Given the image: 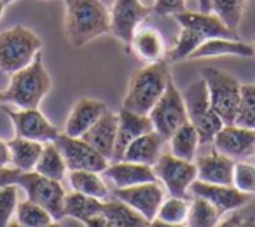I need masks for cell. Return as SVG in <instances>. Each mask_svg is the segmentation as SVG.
Returning <instances> with one entry per match:
<instances>
[{
  "label": "cell",
  "instance_id": "f5cc1de1",
  "mask_svg": "<svg viewBox=\"0 0 255 227\" xmlns=\"http://www.w3.org/2000/svg\"><path fill=\"white\" fill-rule=\"evenodd\" d=\"M254 47H255V40H254Z\"/></svg>",
  "mask_w": 255,
  "mask_h": 227
},
{
  "label": "cell",
  "instance_id": "6da1fadb",
  "mask_svg": "<svg viewBox=\"0 0 255 227\" xmlns=\"http://www.w3.org/2000/svg\"><path fill=\"white\" fill-rule=\"evenodd\" d=\"M65 37L72 47H84L96 37L110 33V12L102 0H63Z\"/></svg>",
  "mask_w": 255,
  "mask_h": 227
},
{
  "label": "cell",
  "instance_id": "7bdbcfd3",
  "mask_svg": "<svg viewBox=\"0 0 255 227\" xmlns=\"http://www.w3.org/2000/svg\"><path fill=\"white\" fill-rule=\"evenodd\" d=\"M84 224H86V227H114L112 224H110L109 220L102 215V213H100V215H96V217H93V219L86 220Z\"/></svg>",
  "mask_w": 255,
  "mask_h": 227
},
{
  "label": "cell",
  "instance_id": "ab89813d",
  "mask_svg": "<svg viewBox=\"0 0 255 227\" xmlns=\"http://www.w3.org/2000/svg\"><path fill=\"white\" fill-rule=\"evenodd\" d=\"M21 175V171L16 170L12 166H5V168H0V189L5 187L9 184H16Z\"/></svg>",
  "mask_w": 255,
  "mask_h": 227
},
{
  "label": "cell",
  "instance_id": "b9f144b4",
  "mask_svg": "<svg viewBox=\"0 0 255 227\" xmlns=\"http://www.w3.org/2000/svg\"><path fill=\"white\" fill-rule=\"evenodd\" d=\"M11 166V150H9V143L0 138V168Z\"/></svg>",
  "mask_w": 255,
  "mask_h": 227
},
{
  "label": "cell",
  "instance_id": "5b68a950",
  "mask_svg": "<svg viewBox=\"0 0 255 227\" xmlns=\"http://www.w3.org/2000/svg\"><path fill=\"white\" fill-rule=\"evenodd\" d=\"M203 81L206 82L210 103L224 124H234L240 109L241 84L233 74L215 67H206L201 72Z\"/></svg>",
  "mask_w": 255,
  "mask_h": 227
},
{
  "label": "cell",
  "instance_id": "681fc988",
  "mask_svg": "<svg viewBox=\"0 0 255 227\" xmlns=\"http://www.w3.org/2000/svg\"><path fill=\"white\" fill-rule=\"evenodd\" d=\"M245 227H255V222H252V220H248V222H243Z\"/></svg>",
  "mask_w": 255,
  "mask_h": 227
},
{
  "label": "cell",
  "instance_id": "f546056e",
  "mask_svg": "<svg viewBox=\"0 0 255 227\" xmlns=\"http://www.w3.org/2000/svg\"><path fill=\"white\" fill-rule=\"evenodd\" d=\"M102 208L103 201L91 198V196H84L75 191L65 196V217H70V219L86 222V220L100 215Z\"/></svg>",
  "mask_w": 255,
  "mask_h": 227
},
{
  "label": "cell",
  "instance_id": "4fadbf2b",
  "mask_svg": "<svg viewBox=\"0 0 255 227\" xmlns=\"http://www.w3.org/2000/svg\"><path fill=\"white\" fill-rule=\"evenodd\" d=\"M110 196L129 205L150 222L156 219L161 203L164 201V189L159 180H154L126 189H114Z\"/></svg>",
  "mask_w": 255,
  "mask_h": 227
},
{
  "label": "cell",
  "instance_id": "e0dca14e",
  "mask_svg": "<svg viewBox=\"0 0 255 227\" xmlns=\"http://www.w3.org/2000/svg\"><path fill=\"white\" fill-rule=\"evenodd\" d=\"M173 18L177 19V23L185 28H191L194 32H198L205 40L215 39V37H222V39H236V32L226 26V23L219 18L217 14L203 11H182L173 14Z\"/></svg>",
  "mask_w": 255,
  "mask_h": 227
},
{
  "label": "cell",
  "instance_id": "c3c4849f",
  "mask_svg": "<svg viewBox=\"0 0 255 227\" xmlns=\"http://www.w3.org/2000/svg\"><path fill=\"white\" fill-rule=\"evenodd\" d=\"M7 227H23V226H21V224H19V222H16V220H12V222L9 224Z\"/></svg>",
  "mask_w": 255,
  "mask_h": 227
},
{
  "label": "cell",
  "instance_id": "4316f807",
  "mask_svg": "<svg viewBox=\"0 0 255 227\" xmlns=\"http://www.w3.org/2000/svg\"><path fill=\"white\" fill-rule=\"evenodd\" d=\"M68 182L75 192H81L84 196H91L100 201H107L110 198V191L107 187V182L102 173L89 170H75L68 171Z\"/></svg>",
  "mask_w": 255,
  "mask_h": 227
},
{
  "label": "cell",
  "instance_id": "ba28073f",
  "mask_svg": "<svg viewBox=\"0 0 255 227\" xmlns=\"http://www.w3.org/2000/svg\"><path fill=\"white\" fill-rule=\"evenodd\" d=\"M149 117L154 126V131L159 133L164 140H170V136L189 121L184 96L180 89L175 86L173 79L168 82L163 96L157 100V103L149 112Z\"/></svg>",
  "mask_w": 255,
  "mask_h": 227
},
{
  "label": "cell",
  "instance_id": "8d00e7d4",
  "mask_svg": "<svg viewBox=\"0 0 255 227\" xmlns=\"http://www.w3.org/2000/svg\"><path fill=\"white\" fill-rule=\"evenodd\" d=\"M233 185L247 196H255V164L236 161L233 171Z\"/></svg>",
  "mask_w": 255,
  "mask_h": 227
},
{
  "label": "cell",
  "instance_id": "52a82bcc",
  "mask_svg": "<svg viewBox=\"0 0 255 227\" xmlns=\"http://www.w3.org/2000/svg\"><path fill=\"white\" fill-rule=\"evenodd\" d=\"M16 184L25 191L26 199L37 203L51 213L54 220L65 219V192L61 182L42 177L37 171L21 173Z\"/></svg>",
  "mask_w": 255,
  "mask_h": 227
},
{
  "label": "cell",
  "instance_id": "bcb514c9",
  "mask_svg": "<svg viewBox=\"0 0 255 227\" xmlns=\"http://www.w3.org/2000/svg\"><path fill=\"white\" fill-rule=\"evenodd\" d=\"M5 5H7V4H5L4 0H0V19H2V16H4V9H5Z\"/></svg>",
  "mask_w": 255,
  "mask_h": 227
},
{
  "label": "cell",
  "instance_id": "8fae6325",
  "mask_svg": "<svg viewBox=\"0 0 255 227\" xmlns=\"http://www.w3.org/2000/svg\"><path fill=\"white\" fill-rule=\"evenodd\" d=\"M5 112L14 126L16 136L40 143H49L61 135L60 129L39 109H9L5 107Z\"/></svg>",
  "mask_w": 255,
  "mask_h": 227
},
{
  "label": "cell",
  "instance_id": "816d5d0a",
  "mask_svg": "<svg viewBox=\"0 0 255 227\" xmlns=\"http://www.w3.org/2000/svg\"><path fill=\"white\" fill-rule=\"evenodd\" d=\"M4 2H5V4H14V2H18V0H4Z\"/></svg>",
  "mask_w": 255,
  "mask_h": 227
},
{
  "label": "cell",
  "instance_id": "4dcf8cb0",
  "mask_svg": "<svg viewBox=\"0 0 255 227\" xmlns=\"http://www.w3.org/2000/svg\"><path fill=\"white\" fill-rule=\"evenodd\" d=\"M222 219V213L206 199L191 196V208L185 220L187 227H217Z\"/></svg>",
  "mask_w": 255,
  "mask_h": 227
},
{
  "label": "cell",
  "instance_id": "836d02e7",
  "mask_svg": "<svg viewBox=\"0 0 255 227\" xmlns=\"http://www.w3.org/2000/svg\"><path fill=\"white\" fill-rule=\"evenodd\" d=\"M189 208H191V198H180V196H170L164 198L161 203L159 212H157L156 219L164 220L170 224H185L189 215Z\"/></svg>",
  "mask_w": 255,
  "mask_h": 227
},
{
  "label": "cell",
  "instance_id": "5bb4252c",
  "mask_svg": "<svg viewBox=\"0 0 255 227\" xmlns=\"http://www.w3.org/2000/svg\"><path fill=\"white\" fill-rule=\"evenodd\" d=\"M212 143L217 152L234 161H248L255 157V129L224 124Z\"/></svg>",
  "mask_w": 255,
  "mask_h": 227
},
{
  "label": "cell",
  "instance_id": "f1b7e54d",
  "mask_svg": "<svg viewBox=\"0 0 255 227\" xmlns=\"http://www.w3.org/2000/svg\"><path fill=\"white\" fill-rule=\"evenodd\" d=\"M33 171H37L42 177H47L51 180H58V182H61L67 177L68 168L65 164V159L61 156L60 149L56 147V143L54 142L44 143L42 154H40Z\"/></svg>",
  "mask_w": 255,
  "mask_h": 227
},
{
  "label": "cell",
  "instance_id": "d6a6232c",
  "mask_svg": "<svg viewBox=\"0 0 255 227\" xmlns=\"http://www.w3.org/2000/svg\"><path fill=\"white\" fill-rule=\"evenodd\" d=\"M54 219L51 217V213L37 203L30 201V199H23L18 203L16 222H19L23 227H46Z\"/></svg>",
  "mask_w": 255,
  "mask_h": 227
},
{
  "label": "cell",
  "instance_id": "7402d4cb",
  "mask_svg": "<svg viewBox=\"0 0 255 227\" xmlns=\"http://www.w3.org/2000/svg\"><path fill=\"white\" fill-rule=\"evenodd\" d=\"M194 163L198 168V180L208 184L233 185V171L236 163L234 159L213 150L212 154L196 157Z\"/></svg>",
  "mask_w": 255,
  "mask_h": 227
},
{
  "label": "cell",
  "instance_id": "f6af8a7d",
  "mask_svg": "<svg viewBox=\"0 0 255 227\" xmlns=\"http://www.w3.org/2000/svg\"><path fill=\"white\" fill-rule=\"evenodd\" d=\"M198 4H199V11L203 12L212 11V0H198Z\"/></svg>",
  "mask_w": 255,
  "mask_h": 227
},
{
  "label": "cell",
  "instance_id": "ee69618b",
  "mask_svg": "<svg viewBox=\"0 0 255 227\" xmlns=\"http://www.w3.org/2000/svg\"><path fill=\"white\" fill-rule=\"evenodd\" d=\"M149 227H187V226L185 224H170V222H164V220L154 219L149 222Z\"/></svg>",
  "mask_w": 255,
  "mask_h": 227
},
{
  "label": "cell",
  "instance_id": "d6986e66",
  "mask_svg": "<svg viewBox=\"0 0 255 227\" xmlns=\"http://www.w3.org/2000/svg\"><path fill=\"white\" fill-rule=\"evenodd\" d=\"M109 110L107 103L95 98H81L72 107L68 119L65 122V135L68 136H82L103 114Z\"/></svg>",
  "mask_w": 255,
  "mask_h": 227
},
{
  "label": "cell",
  "instance_id": "603a6c76",
  "mask_svg": "<svg viewBox=\"0 0 255 227\" xmlns=\"http://www.w3.org/2000/svg\"><path fill=\"white\" fill-rule=\"evenodd\" d=\"M166 140L159 135L157 131H149L145 135L138 136L136 140H133L128 149L124 150L121 161H131V163H140L147 164V166H154L157 163V159L163 154V143Z\"/></svg>",
  "mask_w": 255,
  "mask_h": 227
},
{
  "label": "cell",
  "instance_id": "484cf974",
  "mask_svg": "<svg viewBox=\"0 0 255 227\" xmlns=\"http://www.w3.org/2000/svg\"><path fill=\"white\" fill-rule=\"evenodd\" d=\"M9 150H11V166L19 170L21 173L35 170V164L39 161L40 154H42L44 143L33 142L28 138H16L9 140Z\"/></svg>",
  "mask_w": 255,
  "mask_h": 227
},
{
  "label": "cell",
  "instance_id": "ffe728a7",
  "mask_svg": "<svg viewBox=\"0 0 255 227\" xmlns=\"http://www.w3.org/2000/svg\"><path fill=\"white\" fill-rule=\"evenodd\" d=\"M117 122H119L117 114L107 110L81 138H84L102 156H105L109 161H112L114 147H116V138H117Z\"/></svg>",
  "mask_w": 255,
  "mask_h": 227
},
{
  "label": "cell",
  "instance_id": "f907efd6",
  "mask_svg": "<svg viewBox=\"0 0 255 227\" xmlns=\"http://www.w3.org/2000/svg\"><path fill=\"white\" fill-rule=\"evenodd\" d=\"M2 103H5V98H4V93L0 91V105H2Z\"/></svg>",
  "mask_w": 255,
  "mask_h": 227
},
{
  "label": "cell",
  "instance_id": "cb8c5ba5",
  "mask_svg": "<svg viewBox=\"0 0 255 227\" xmlns=\"http://www.w3.org/2000/svg\"><path fill=\"white\" fill-rule=\"evenodd\" d=\"M255 54V47L247 42H240L236 39H208L189 56V60H201V58H219V56H241L252 58Z\"/></svg>",
  "mask_w": 255,
  "mask_h": 227
},
{
  "label": "cell",
  "instance_id": "9c48e42d",
  "mask_svg": "<svg viewBox=\"0 0 255 227\" xmlns=\"http://www.w3.org/2000/svg\"><path fill=\"white\" fill-rule=\"evenodd\" d=\"M156 178L163 184V187L170 192V196L187 198L189 187L198 178V168L192 161H184L173 156L171 152L161 154L157 163L154 164Z\"/></svg>",
  "mask_w": 255,
  "mask_h": 227
},
{
  "label": "cell",
  "instance_id": "f35d334b",
  "mask_svg": "<svg viewBox=\"0 0 255 227\" xmlns=\"http://www.w3.org/2000/svg\"><path fill=\"white\" fill-rule=\"evenodd\" d=\"M152 11L159 16H173L185 11V0H156Z\"/></svg>",
  "mask_w": 255,
  "mask_h": 227
},
{
  "label": "cell",
  "instance_id": "7c38bea8",
  "mask_svg": "<svg viewBox=\"0 0 255 227\" xmlns=\"http://www.w3.org/2000/svg\"><path fill=\"white\" fill-rule=\"evenodd\" d=\"M110 33L117 37V40L129 47L133 33L140 26V23L149 16L150 9L140 0H116L110 9Z\"/></svg>",
  "mask_w": 255,
  "mask_h": 227
},
{
  "label": "cell",
  "instance_id": "7dc6e473",
  "mask_svg": "<svg viewBox=\"0 0 255 227\" xmlns=\"http://www.w3.org/2000/svg\"><path fill=\"white\" fill-rule=\"evenodd\" d=\"M46 227H61V224H60V220H53V222L47 224Z\"/></svg>",
  "mask_w": 255,
  "mask_h": 227
},
{
  "label": "cell",
  "instance_id": "8992f818",
  "mask_svg": "<svg viewBox=\"0 0 255 227\" xmlns=\"http://www.w3.org/2000/svg\"><path fill=\"white\" fill-rule=\"evenodd\" d=\"M182 96H184L185 109H187L189 122L194 126L199 135V143L201 145L212 143L215 135L224 126V122L210 103L208 89H206V82L203 81V77L199 81L192 82L182 93Z\"/></svg>",
  "mask_w": 255,
  "mask_h": 227
},
{
  "label": "cell",
  "instance_id": "74e56055",
  "mask_svg": "<svg viewBox=\"0 0 255 227\" xmlns=\"http://www.w3.org/2000/svg\"><path fill=\"white\" fill-rule=\"evenodd\" d=\"M18 184H9L0 189V227H7L12 222L18 208Z\"/></svg>",
  "mask_w": 255,
  "mask_h": 227
},
{
  "label": "cell",
  "instance_id": "2e32d148",
  "mask_svg": "<svg viewBox=\"0 0 255 227\" xmlns=\"http://www.w3.org/2000/svg\"><path fill=\"white\" fill-rule=\"evenodd\" d=\"M117 119H119V122H117V138H116V147H114L112 161H121L124 150L128 149V145L133 140H136L138 136L145 135V133L154 129L149 115L131 112V110L123 109V107L117 112Z\"/></svg>",
  "mask_w": 255,
  "mask_h": 227
},
{
  "label": "cell",
  "instance_id": "1f68e13d",
  "mask_svg": "<svg viewBox=\"0 0 255 227\" xmlns=\"http://www.w3.org/2000/svg\"><path fill=\"white\" fill-rule=\"evenodd\" d=\"M203 42H205V39H203L198 32L182 26L180 33H178V37H177V44H175V47L171 51H166L164 61H166V63H177V61H182V60H189V56H191Z\"/></svg>",
  "mask_w": 255,
  "mask_h": 227
},
{
  "label": "cell",
  "instance_id": "d590c367",
  "mask_svg": "<svg viewBox=\"0 0 255 227\" xmlns=\"http://www.w3.org/2000/svg\"><path fill=\"white\" fill-rule=\"evenodd\" d=\"M234 124L255 129V84H241L240 109Z\"/></svg>",
  "mask_w": 255,
  "mask_h": 227
},
{
  "label": "cell",
  "instance_id": "30bf717a",
  "mask_svg": "<svg viewBox=\"0 0 255 227\" xmlns=\"http://www.w3.org/2000/svg\"><path fill=\"white\" fill-rule=\"evenodd\" d=\"M54 143L60 149L68 171L89 170L103 173L107 170V166L110 164V161L105 156H102L95 147H91L81 136H68L65 133H61L54 140Z\"/></svg>",
  "mask_w": 255,
  "mask_h": 227
},
{
  "label": "cell",
  "instance_id": "44dd1931",
  "mask_svg": "<svg viewBox=\"0 0 255 227\" xmlns=\"http://www.w3.org/2000/svg\"><path fill=\"white\" fill-rule=\"evenodd\" d=\"M129 49L147 65L159 63L166 58V46L161 32L154 26H138L133 33Z\"/></svg>",
  "mask_w": 255,
  "mask_h": 227
},
{
  "label": "cell",
  "instance_id": "ac0fdd59",
  "mask_svg": "<svg viewBox=\"0 0 255 227\" xmlns=\"http://www.w3.org/2000/svg\"><path fill=\"white\" fill-rule=\"evenodd\" d=\"M102 175L105 182L112 184L114 189H126L157 180L152 166L131 163V161H114L112 164L107 166V170Z\"/></svg>",
  "mask_w": 255,
  "mask_h": 227
},
{
  "label": "cell",
  "instance_id": "83f0119b",
  "mask_svg": "<svg viewBox=\"0 0 255 227\" xmlns=\"http://www.w3.org/2000/svg\"><path fill=\"white\" fill-rule=\"evenodd\" d=\"M168 142H170V152L173 156L180 157L184 161H192V163L196 161V157H198V147L201 143H199L198 131H196V128L189 121L184 126H180L170 136Z\"/></svg>",
  "mask_w": 255,
  "mask_h": 227
},
{
  "label": "cell",
  "instance_id": "3957f363",
  "mask_svg": "<svg viewBox=\"0 0 255 227\" xmlns=\"http://www.w3.org/2000/svg\"><path fill=\"white\" fill-rule=\"evenodd\" d=\"M53 81L44 67L40 51L28 67L11 75L7 89L4 91V98L16 109H39L40 102L49 95Z\"/></svg>",
  "mask_w": 255,
  "mask_h": 227
},
{
  "label": "cell",
  "instance_id": "9a60e30c",
  "mask_svg": "<svg viewBox=\"0 0 255 227\" xmlns=\"http://www.w3.org/2000/svg\"><path fill=\"white\" fill-rule=\"evenodd\" d=\"M189 196L203 198L212 203L220 213H231L245 206L250 199V196L238 191L234 185H222V184H208L196 178L189 187Z\"/></svg>",
  "mask_w": 255,
  "mask_h": 227
},
{
  "label": "cell",
  "instance_id": "60d3db41",
  "mask_svg": "<svg viewBox=\"0 0 255 227\" xmlns=\"http://www.w3.org/2000/svg\"><path fill=\"white\" fill-rule=\"evenodd\" d=\"M217 227H245V226H243V219H241L236 212H231L229 217L220 219V222L217 224Z\"/></svg>",
  "mask_w": 255,
  "mask_h": 227
},
{
  "label": "cell",
  "instance_id": "e575fe53",
  "mask_svg": "<svg viewBox=\"0 0 255 227\" xmlns=\"http://www.w3.org/2000/svg\"><path fill=\"white\" fill-rule=\"evenodd\" d=\"M245 5L247 0H212L213 14L219 16L233 32H236L243 19Z\"/></svg>",
  "mask_w": 255,
  "mask_h": 227
},
{
  "label": "cell",
  "instance_id": "277c9868",
  "mask_svg": "<svg viewBox=\"0 0 255 227\" xmlns=\"http://www.w3.org/2000/svg\"><path fill=\"white\" fill-rule=\"evenodd\" d=\"M42 46V39L23 25L0 32V72L12 75L28 67Z\"/></svg>",
  "mask_w": 255,
  "mask_h": 227
},
{
  "label": "cell",
  "instance_id": "7a4b0ae2",
  "mask_svg": "<svg viewBox=\"0 0 255 227\" xmlns=\"http://www.w3.org/2000/svg\"><path fill=\"white\" fill-rule=\"evenodd\" d=\"M170 81L171 72L166 61L147 65L136 70L128 82L126 95L123 98V109L149 115L157 100L163 96Z\"/></svg>",
  "mask_w": 255,
  "mask_h": 227
},
{
  "label": "cell",
  "instance_id": "d4e9b609",
  "mask_svg": "<svg viewBox=\"0 0 255 227\" xmlns=\"http://www.w3.org/2000/svg\"><path fill=\"white\" fill-rule=\"evenodd\" d=\"M102 215L114 227H149V220L142 213L112 196L107 201H103Z\"/></svg>",
  "mask_w": 255,
  "mask_h": 227
}]
</instances>
